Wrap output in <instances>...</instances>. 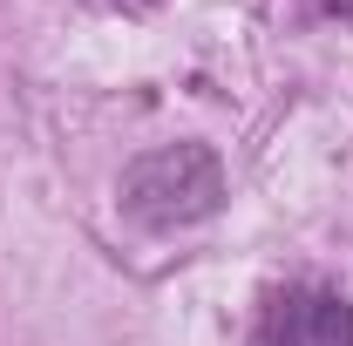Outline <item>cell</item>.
Masks as SVG:
<instances>
[{
  "label": "cell",
  "instance_id": "obj_1",
  "mask_svg": "<svg viewBox=\"0 0 353 346\" xmlns=\"http://www.w3.org/2000/svg\"><path fill=\"white\" fill-rule=\"evenodd\" d=\"M224 197L218 183V163L204 150H157L143 156L130 176H123V211L150 231H176V224H197L211 217Z\"/></svg>",
  "mask_w": 353,
  "mask_h": 346
},
{
  "label": "cell",
  "instance_id": "obj_2",
  "mask_svg": "<svg viewBox=\"0 0 353 346\" xmlns=\"http://www.w3.org/2000/svg\"><path fill=\"white\" fill-rule=\"evenodd\" d=\"M252 346H353V299L333 285H285L265 299Z\"/></svg>",
  "mask_w": 353,
  "mask_h": 346
},
{
  "label": "cell",
  "instance_id": "obj_3",
  "mask_svg": "<svg viewBox=\"0 0 353 346\" xmlns=\"http://www.w3.org/2000/svg\"><path fill=\"white\" fill-rule=\"evenodd\" d=\"M326 14H340V21H353V0H319Z\"/></svg>",
  "mask_w": 353,
  "mask_h": 346
}]
</instances>
